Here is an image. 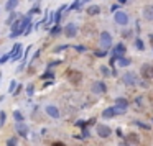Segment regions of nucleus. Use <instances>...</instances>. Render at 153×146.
Segmentation results:
<instances>
[{
  "label": "nucleus",
  "mask_w": 153,
  "mask_h": 146,
  "mask_svg": "<svg viewBox=\"0 0 153 146\" xmlns=\"http://www.w3.org/2000/svg\"><path fill=\"white\" fill-rule=\"evenodd\" d=\"M31 23V17L30 15H26L25 18H21V20H17L15 23H13L12 26V31H10V38H17L20 36V35H23V31H25V28Z\"/></svg>",
  "instance_id": "nucleus-1"
},
{
  "label": "nucleus",
  "mask_w": 153,
  "mask_h": 146,
  "mask_svg": "<svg viewBox=\"0 0 153 146\" xmlns=\"http://www.w3.org/2000/svg\"><path fill=\"white\" fill-rule=\"evenodd\" d=\"M122 113H125V109H120V107H109V109H105L102 112V117L104 118H112L115 117V115H122Z\"/></svg>",
  "instance_id": "nucleus-2"
},
{
  "label": "nucleus",
  "mask_w": 153,
  "mask_h": 146,
  "mask_svg": "<svg viewBox=\"0 0 153 146\" xmlns=\"http://www.w3.org/2000/svg\"><path fill=\"white\" fill-rule=\"evenodd\" d=\"M66 79L69 80L71 84H79L81 79H83V74L79 71H76V69H69V71L66 72Z\"/></svg>",
  "instance_id": "nucleus-3"
},
{
  "label": "nucleus",
  "mask_w": 153,
  "mask_h": 146,
  "mask_svg": "<svg viewBox=\"0 0 153 146\" xmlns=\"http://www.w3.org/2000/svg\"><path fill=\"white\" fill-rule=\"evenodd\" d=\"M100 46H102L105 51H107L109 48L112 46V36L107 33V31H104V33L100 35Z\"/></svg>",
  "instance_id": "nucleus-4"
},
{
  "label": "nucleus",
  "mask_w": 153,
  "mask_h": 146,
  "mask_svg": "<svg viewBox=\"0 0 153 146\" xmlns=\"http://www.w3.org/2000/svg\"><path fill=\"white\" fill-rule=\"evenodd\" d=\"M114 18H115V23L117 25H127L128 23V15L125 12H115V15H114Z\"/></svg>",
  "instance_id": "nucleus-5"
},
{
  "label": "nucleus",
  "mask_w": 153,
  "mask_h": 146,
  "mask_svg": "<svg viewBox=\"0 0 153 146\" xmlns=\"http://www.w3.org/2000/svg\"><path fill=\"white\" fill-rule=\"evenodd\" d=\"M64 35H66L68 38H74L76 35H78V26H76L74 23H68V25L64 26Z\"/></svg>",
  "instance_id": "nucleus-6"
},
{
  "label": "nucleus",
  "mask_w": 153,
  "mask_h": 146,
  "mask_svg": "<svg viewBox=\"0 0 153 146\" xmlns=\"http://www.w3.org/2000/svg\"><path fill=\"white\" fill-rule=\"evenodd\" d=\"M140 71H142L143 79H153V66H150V64H143Z\"/></svg>",
  "instance_id": "nucleus-7"
},
{
  "label": "nucleus",
  "mask_w": 153,
  "mask_h": 146,
  "mask_svg": "<svg viewBox=\"0 0 153 146\" xmlns=\"http://www.w3.org/2000/svg\"><path fill=\"white\" fill-rule=\"evenodd\" d=\"M9 54H10V59H13V61L20 59V56H21V44L20 43H17V44L13 46L12 53H9Z\"/></svg>",
  "instance_id": "nucleus-8"
},
{
  "label": "nucleus",
  "mask_w": 153,
  "mask_h": 146,
  "mask_svg": "<svg viewBox=\"0 0 153 146\" xmlns=\"http://www.w3.org/2000/svg\"><path fill=\"white\" fill-rule=\"evenodd\" d=\"M110 133H112V130L109 128V126H105V125H97V135H99L100 138L110 136Z\"/></svg>",
  "instance_id": "nucleus-9"
},
{
  "label": "nucleus",
  "mask_w": 153,
  "mask_h": 146,
  "mask_svg": "<svg viewBox=\"0 0 153 146\" xmlns=\"http://www.w3.org/2000/svg\"><path fill=\"white\" fill-rule=\"evenodd\" d=\"M137 82H138V80H137V75L133 74V72H127V74L124 75V84H127V85H135Z\"/></svg>",
  "instance_id": "nucleus-10"
},
{
  "label": "nucleus",
  "mask_w": 153,
  "mask_h": 146,
  "mask_svg": "<svg viewBox=\"0 0 153 146\" xmlns=\"http://www.w3.org/2000/svg\"><path fill=\"white\" fill-rule=\"evenodd\" d=\"M15 128H17V131H18V135H20V136H25V138H26V135H28V128H26L25 123H21V121H17Z\"/></svg>",
  "instance_id": "nucleus-11"
},
{
  "label": "nucleus",
  "mask_w": 153,
  "mask_h": 146,
  "mask_svg": "<svg viewBox=\"0 0 153 146\" xmlns=\"http://www.w3.org/2000/svg\"><path fill=\"white\" fill-rule=\"evenodd\" d=\"M45 110H46V113H48L50 117H53V118H59V110L56 109L54 105H48V107H46Z\"/></svg>",
  "instance_id": "nucleus-12"
},
{
  "label": "nucleus",
  "mask_w": 153,
  "mask_h": 146,
  "mask_svg": "<svg viewBox=\"0 0 153 146\" xmlns=\"http://www.w3.org/2000/svg\"><path fill=\"white\" fill-rule=\"evenodd\" d=\"M92 92H94V94H102V92H105V84L104 82H94L92 84Z\"/></svg>",
  "instance_id": "nucleus-13"
},
{
  "label": "nucleus",
  "mask_w": 153,
  "mask_h": 146,
  "mask_svg": "<svg viewBox=\"0 0 153 146\" xmlns=\"http://www.w3.org/2000/svg\"><path fill=\"white\" fill-rule=\"evenodd\" d=\"M124 54H125V46L124 44L115 46V49H114V59L115 58H124Z\"/></svg>",
  "instance_id": "nucleus-14"
},
{
  "label": "nucleus",
  "mask_w": 153,
  "mask_h": 146,
  "mask_svg": "<svg viewBox=\"0 0 153 146\" xmlns=\"http://www.w3.org/2000/svg\"><path fill=\"white\" fill-rule=\"evenodd\" d=\"M143 17L145 20H153V5H148V7H145L143 8Z\"/></svg>",
  "instance_id": "nucleus-15"
},
{
  "label": "nucleus",
  "mask_w": 153,
  "mask_h": 146,
  "mask_svg": "<svg viewBox=\"0 0 153 146\" xmlns=\"http://www.w3.org/2000/svg\"><path fill=\"white\" fill-rule=\"evenodd\" d=\"M17 5H18V0H9V2H7V5H5V8L9 10V12H12V10L15 8Z\"/></svg>",
  "instance_id": "nucleus-16"
},
{
  "label": "nucleus",
  "mask_w": 153,
  "mask_h": 146,
  "mask_svg": "<svg viewBox=\"0 0 153 146\" xmlns=\"http://www.w3.org/2000/svg\"><path fill=\"white\" fill-rule=\"evenodd\" d=\"M99 12H100V8L97 7V5H92V7L87 8V13H89V15H97Z\"/></svg>",
  "instance_id": "nucleus-17"
},
{
  "label": "nucleus",
  "mask_w": 153,
  "mask_h": 146,
  "mask_svg": "<svg viewBox=\"0 0 153 146\" xmlns=\"http://www.w3.org/2000/svg\"><path fill=\"white\" fill-rule=\"evenodd\" d=\"M130 64V59L127 58H119V67H127Z\"/></svg>",
  "instance_id": "nucleus-18"
},
{
  "label": "nucleus",
  "mask_w": 153,
  "mask_h": 146,
  "mask_svg": "<svg viewBox=\"0 0 153 146\" xmlns=\"http://www.w3.org/2000/svg\"><path fill=\"white\" fill-rule=\"evenodd\" d=\"M117 107H120V109H127L128 102L125 100V99H117Z\"/></svg>",
  "instance_id": "nucleus-19"
},
{
  "label": "nucleus",
  "mask_w": 153,
  "mask_h": 146,
  "mask_svg": "<svg viewBox=\"0 0 153 146\" xmlns=\"http://www.w3.org/2000/svg\"><path fill=\"white\" fill-rule=\"evenodd\" d=\"M100 72H102V74L105 75V77H107V75H110V69H109V67H105V66L100 67Z\"/></svg>",
  "instance_id": "nucleus-20"
},
{
  "label": "nucleus",
  "mask_w": 153,
  "mask_h": 146,
  "mask_svg": "<svg viewBox=\"0 0 153 146\" xmlns=\"http://www.w3.org/2000/svg\"><path fill=\"white\" fill-rule=\"evenodd\" d=\"M17 89V80H10V87H9V92H13Z\"/></svg>",
  "instance_id": "nucleus-21"
},
{
  "label": "nucleus",
  "mask_w": 153,
  "mask_h": 146,
  "mask_svg": "<svg viewBox=\"0 0 153 146\" xmlns=\"http://www.w3.org/2000/svg\"><path fill=\"white\" fill-rule=\"evenodd\" d=\"M9 59H10V54H4L2 58H0V64H5Z\"/></svg>",
  "instance_id": "nucleus-22"
},
{
  "label": "nucleus",
  "mask_w": 153,
  "mask_h": 146,
  "mask_svg": "<svg viewBox=\"0 0 153 146\" xmlns=\"http://www.w3.org/2000/svg\"><path fill=\"white\" fill-rule=\"evenodd\" d=\"M78 7H81V0H76V2H74L73 5H71V7H69L68 10H71V8H78Z\"/></svg>",
  "instance_id": "nucleus-23"
},
{
  "label": "nucleus",
  "mask_w": 153,
  "mask_h": 146,
  "mask_svg": "<svg viewBox=\"0 0 153 146\" xmlns=\"http://www.w3.org/2000/svg\"><path fill=\"white\" fill-rule=\"evenodd\" d=\"M15 18H17V13L13 12L12 15H10V17H9V20H7V23H12V21H15Z\"/></svg>",
  "instance_id": "nucleus-24"
},
{
  "label": "nucleus",
  "mask_w": 153,
  "mask_h": 146,
  "mask_svg": "<svg viewBox=\"0 0 153 146\" xmlns=\"http://www.w3.org/2000/svg\"><path fill=\"white\" fill-rule=\"evenodd\" d=\"M135 44H137V48H138V49H143L145 46H143V43H142V39H137L135 41Z\"/></svg>",
  "instance_id": "nucleus-25"
},
{
  "label": "nucleus",
  "mask_w": 153,
  "mask_h": 146,
  "mask_svg": "<svg viewBox=\"0 0 153 146\" xmlns=\"http://www.w3.org/2000/svg\"><path fill=\"white\" fill-rule=\"evenodd\" d=\"M128 140H130V141H133V143H137V141H138V138H137V135H128Z\"/></svg>",
  "instance_id": "nucleus-26"
},
{
  "label": "nucleus",
  "mask_w": 153,
  "mask_h": 146,
  "mask_svg": "<svg viewBox=\"0 0 153 146\" xmlns=\"http://www.w3.org/2000/svg\"><path fill=\"white\" fill-rule=\"evenodd\" d=\"M13 115H15L17 121H21V113H20V112H13Z\"/></svg>",
  "instance_id": "nucleus-27"
},
{
  "label": "nucleus",
  "mask_w": 153,
  "mask_h": 146,
  "mask_svg": "<svg viewBox=\"0 0 153 146\" xmlns=\"http://www.w3.org/2000/svg\"><path fill=\"white\" fill-rule=\"evenodd\" d=\"M26 92H28V95H31V94H33V85H28V89H26Z\"/></svg>",
  "instance_id": "nucleus-28"
},
{
  "label": "nucleus",
  "mask_w": 153,
  "mask_h": 146,
  "mask_svg": "<svg viewBox=\"0 0 153 146\" xmlns=\"http://www.w3.org/2000/svg\"><path fill=\"white\" fill-rule=\"evenodd\" d=\"M51 146H66V145H64V143H61V141H54Z\"/></svg>",
  "instance_id": "nucleus-29"
},
{
  "label": "nucleus",
  "mask_w": 153,
  "mask_h": 146,
  "mask_svg": "<svg viewBox=\"0 0 153 146\" xmlns=\"http://www.w3.org/2000/svg\"><path fill=\"white\" fill-rule=\"evenodd\" d=\"M48 77H53V74H51V72H46V74H43V79H48Z\"/></svg>",
  "instance_id": "nucleus-30"
},
{
  "label": "nucleus",
  "mask_w": 153,
  "mask_h": 146,
  "mask_svg": "<svg viewBox=\"0 0 153 146\" xmlns=\"http://www.w3.org/2000/svg\"><path fill=\"white\" fill-rule=\"evenodd\" d=\"M5 121V113H0V123H4Z\"/></svg>",
  "instance_id": "nucleus-31"
},
{
  "label": "nucleus",
  "mask_w": 153,
  "mask_h": 146,
  "mask_svg": "<svg viewBox=\"0 0 153 146\" xmlns=\"http://www.w3.org/2000/svg\"><path fill=\"white\" fill-rule=\"evenodd\" d=\"M58 31H59V28H58V26H54V28L51 30V33H53V35H56V33H58Z\"/></svg>",
  "instance_id": "nucleus-32"
},
{
  "label": "nucleus",
  "mask_w": 153,
  "mask_h": 146,
  "mask_svg": "<svg viewBox=\"0 0 153 146\" xmlns=\"http://www.w3.org/2000/svg\"><path fill=\"white\" fill-rule=\"evenodd\" d=\"M9 146H15V140H9Z\"/></svg>",
  "instance_id": "nucleus-33"
},
{
  "label": "nucleus",
  "mask_w": 153,
  "mask_h": 146,
  "mask_svg": "<svg viewBox=\"0 0 153 146\" xmlns=\"http://www.w3.org/2000/svg\"><path fill=\"white\" fill-rule=\"evenodd\" d=\"M148 39H150V41L153 43V35H150V36H148Z\"/></svg>",
  "instance_id": "nucleus-34"
},
{
  "label": "nucleus",
  "mask_w": 153,
  "mask_h": 146,
  "mask_svg": "<svg viewBox=\"0 0 153 146\" xmlns=\"http://www.w3.org/2000/svg\"><path fill=\"white\" fill-rule=\"evenodd\" d=\"M119 146H128V145H127V143H120Z\"/></svg>",
  "instance_id": "nucleus-35"
},
{
  "label": "nucleus",
  "mask_w": 153,
  "mask_h": 146,
  "mask_svg": "<svg viewBox=\"0 0 153 146\" xmlns=\"http://www.w3.org/2000/svg\"><path fill=\"white\" fill-rule=\"evenodd\" d=\"M0 80H2V74H0Z\"/></svg>",
  "instance_id": "nucleus-36"
},
{
  "label": "nucleus",
  "mask_w": 153,
  "mask_h": 146,
  "mask_svg": "<svg viewBox=\"0 0 153 146\" xmlns=\"http://www.w3.org/2000/svg\"><path fill=\"white\" fill-rule=\"evenodd\" d=\"M83 2H89V0H83Z\"/></svg>",
  "instance_id": "nucleus-37"
}]
</instances>
